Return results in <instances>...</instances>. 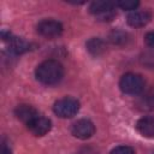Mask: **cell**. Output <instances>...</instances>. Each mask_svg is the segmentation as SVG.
<instances>
[{
    "label": "cell",
    "mask_w": 154,
    "mask_h": 154,
    "mask_svg": "<svg viewBox=\"0 0 154 154\" xmlns=\"http://www.w3.org/2000/svg\"><path fill=\"white\" fill-rule=\"evenodd\" d=\"M35 76L40 83L45 85H54L63 79L64 67L58 60L47 59L36 67Z\"/></svg>",
    "instance_id": "obj_1"
},
{
    "label": "cell",
    "mask_w": 154,
    "mask_h": 154,
    "mask_svg": "<svg viewBox=\"0 0 154 154\" xmlns=\"http://www.w3.org/2000/svg\"><path fill=\"white\" fill-rule=\"evenodd\" d=\"M119 88L124 94L137 95V94L142 93L144 89L143 77L138 73L128 72L122 76V78L119 81Z\"/></svg>",
    "instance_id": "obj_2"
},
{
    "label": "cell",
    "mask_w": 154,
    "mask_h": 154,
    "mask_svg": "<svg viewBox=\"0 0 154 154\" xmlns=\"http://www.w3.org/2000/svg\"><path fill=\"white\" fill-rule=\"evenodd\" d=\"M79 109V102L75 97H63L54 102L53 112L59 116L60 118H71L73 117Z\"/></svg>",
    "instance_id": "obj_3"
},
{
    "label": "cell",
    "mask_w": 154,
    "mask_h": 154,
    "mask_svg": "<svg viewBox=\"0 0 154 154\" xmlns=\"http://www.w3.org/2000/svg\"><path fill=\"white\" fill-rule=\"evenodd\" d=\"M114 2L111 1H94L89 6V11L94 14L99 20H111L116 16L114 12Z\"/></svg>",
    "instance_id": "obj_4"
},
{
    "label": "cell",
    "mask_w": 154,
    "mask_h": 154,
    "mask_svg": "<svg viewBox=\"0 0 154 154\" xmlns=\"http://www.w3.org/2000/svg\"><path fill=\"white\" fill-rule=\"evenodd\" d=\"M37 32L46 38H55L61 35L63 25L55 19H43L37 24Z\"/></svg>",
    "instance_id": "obj_5"
},
{
    "label": "cell",
    "mask_w": 154,
    "mask_h": 154,
    "mask_svg": "<svg viewBox=\"0 0 154 154\" xmlns=\"http://www.w3.org/2000/svg\"><path fill=\"white\" fill-rule=\"evenodd\" d=\"M94 132H95V126H94L93 122L89 119H85V118L78 119L71 126V134L79 140L90 138L94 135Z\"/></svg>",
    "instance_id": "obj_6"
},
{
    "label": "cell",
    "mask_w": 154,
    "mask_h": 154,
    "mask_svg": "<svg viewBox=\"0 0 154 154\" xmlns=\"http://www.w3.org/2000/svg\"><path fill=\"white\" fill-rule=\"evenodd\" d=\"M26 126H28L29 131L32 135H35V136H45L52 129V123H51V120L48 118L38 114L29 124H26Z\"/></svg>",
    "instance_id": "obj_7"
},
{
    "label": "cell",
    "mask_w": 154,
    "mask_h": 154,
    "mask_svg": "<svg viewBox=\"0 0 154 154\" xmlns=\"http://www.w3.org/2000/svg\"><path fill=\"white\" fill-rule=\"evenodd\" d=\"M152 19V13L148 11H132L128 18L126 22L132 28H141L147 25Z\"/></svg>",
    "instance_id": "obj_8"
},
{
    "label": "cell",
    "mask_w": 154,
    "mask_h": 154,
    "mask_svg": "<svg viewBox=\"0 0 154 154\" xmlns=\"http://www.w3.org/2000/svg\"><path fill=\"white\" fill-rule=\"evenodd\" d=\"M14 114H16V117H17L19 120H22L24 124H29L34 118H36V117L38 116V112H37V109H36L35 107H32V106H30V105L23 103V105H18V106L16 107Z\"/></svg>",
    "instance_id": "obj_9"
},
{
    "label": "cell",
    "mask_w": 154,
    "mask_h": 154,
    "mask_svg": "<svg viewBox=\"0 0 154 154\" xmlns=\"http://www.w3.org/2000/svg\"><path fill=\"white\" fill-rule=\"evenodd\" d=\"M136 129L142 136L154 138V117H142L137 120Z\"/></svg>",
    "instance_id": "obj_10"
},
{
    "label": "cell",
    "mask_w": 154,
    "mask_h": 154,
    "mask_svg": "<svg viewBox=\"0 0 154 154\" xmlns=\"http://www.w3.org/2000/svg\"><path fill=\"white\" fill-rule=\"evenodd\" d=\"M85 46H87V49L89 51V53L93 54V55H95V57L102 54L105 52V49H106V43L101 38H99V37L90 38L85 43Z\"/></svg>",
    "instance_id": "obj_11"
},
{
    "label": "cell",
    "mask_w": 154,
    "mask_h": 154,
    "mask_svg": "<svg viewBox=\"0 0 154 154\" xmlns=\"http://www.w3.org/2000/svg\"><path fill=\"white\" fill-rule=\"evenodd\" d=\"M138 105L142 109H154V88L148 89L142 94Z\"/></svg>",
    "instance_id": "obj_12"
},
{
    "label": "cell",
    "mask_w": 154,
    "mask_h": 154,
    "mask_svg": "<svg viewBox=\"0 0 154 154\" xmlns=\"http://www.w3.org/2000/svg\"><path fill=\"white\" fill-rule=\"evenodd\" d=\"M28 43L19 38V37H11L10 36V51L13 54H22L28 49Z\"/></svg>",
    "instance_id": "obj_13"
},
{
    "label": "cell",
    "mask_w": 154,
    "mask_h": 154,
    "mask_svg": "<svg viewBox=\"0 0 154 154\" xmlns=\"http://www.w3.org/2000/svg\"><path fill=\"white\" fill-rule=\"evenodd\" d=\"M109 40L114 45H124L128 41V34L124 31H112L109 35Z\"/></svg>",
    "instance_id": "obj_14"
},
{
    "label": "cell",
    "mask_w": 154,
    "mask_h": 154,
    "mask_svg": "<svg viewBox=\"0 0 154 154\" xmlns=\"http://www.w3.org/2000/svg\"><path fill=\"white\" fill-rule=\"evenodd\" d=\"M117 6H119L122 10H126V11H132V10H136L140 5L138 1L136 0H122V1H118L116 4Z\"/></svg>",
    "instance_id": "obj_15"
},
{
    "label": "cell",
    "mask_w": 154,
    "mask_h": 154,
    "mask_svg": "<svg viewBox=\"0 0 154 154\" xmlns=\"http://www.w3.org/2000/svg\"><path fill=\"white\" fill-rule=\"evenodd\" d=\"M111 154H135V152L129 146H118L114 149H112Z\"/></svg>",
    "instance_id": "obj_16"
},
{
    "label": "cell",
    "mask_w": 154,
    "mask_h": 154,
    "mask_svg": "<svg viewBox=\"0 0 154 154\" xmlns=\"http://www.w3.org/2000/svg\"><path fill=\"white\" fill-rule=\"evenodd\" d=\"M144 41L149 47H154V31H149L144 36Z\"/></svg>",
    "instance_id": "obj_17"
},
{
    "label": "cell",
    "mask_w": 154,
    "mask_h": 154,
    "mask_svg": "<svg viewBox=\"0 0 154 154\" xmlns=\"http://www.w3.org/2000/svg\"><path fill=\"white\" fill-rule=\"evenodd\" d=\"M1 154H12V153H11L10 148H7L6 144H2V147H1Z\"/></svg>",
    "instance_id": "obj_18"
}]
</instances>
